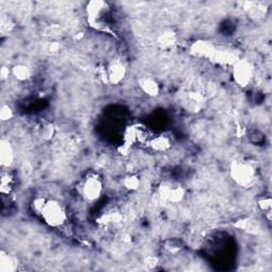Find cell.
<instances>
[{
	"label": "cell",
	"mask_w": 272,
	"mask_h": 272,
	"mask_svg": "<svg viewBox=\"0 0 272 272\" xmlns=\"http://www.w3.org/2000/svg\"><path fill=\"white\" fill-rule=\"evenodd\" d=\"M11 72H12V76L18 80V81L21 82H25V81H28V80L31 78V69H30L27 65H24V64H17V65H14L12 68H11Z\"/></svg>",
	"instance_id": "17"
},
{
	"label": "cell",
	"mask_w": 272,
	"mask_h": 272,
	"mask_svg": "<svg viewBox=\"0 0 272 272\" xmlns=\"http://www.w3.org/2000/svg\"><path fill=\"white\" fill-rule=\"evenodd\" d=\"M10 75H12L11 69H10V68L7 67V66H3L2 69H0V78H2L3 81H5V80H7V79L9 78Z\"/></svg>",
	"instance_id": "27"
},
{
	"label": "cell",
	"mask_w": 272,
	"mask_h": 272,
	"mask_svg": "<svg viewBox=\"0 0 272 272\" xmlns=\"http://www.w3.org/2000/svg\"><path fill=\"white\" fill-rule=\"evenodd\" d=\"M144 264L147 268L149 269H153L158 265V259L155 256H147L144 259Z\"/></svg>",
	"instance_id": "26"
},
{
	"label": "cell",
	"mask_w": 272,
	"mask_h": 272,
	"mask_svg": "<svg viewBox=\"0 0 272 272\" xmlns=\"http://www.w3.org/2000/svg\"><path fill=\"white\" fill-rule=\"evenodd\" d=\"M103 193V182L97 175L87 176L81 185V195L88 202H96Z\"/></svg>",
	"instance_id": "6"
},
{
	"label": "cell",
	"mask_w": 272,
	"mask_h": 272,
	"mask_svg": "<svg viewBox=\"0 0 272 272\" xmlns=\"http://www.w3.org/2000/svg\"><path fill=\"white\" fill-rule=\"evenodd\" d=\"M15 159L14 148L11 142L3 138L0 140V164L3 168H10Z\"/></svg>",
	"instance_id": "11"
},
{
	"label": "cell",
	"mask_w": 272,
	"mask_h": 272,
	"mask_svg": "<svg viewBox=\"0 0 272 272\" xmlns=\"http://www.w3.org/2000/svg\"><path fill=\"white\" fill-rule=\"evenodd\" d=\"M124 186L131 191H134L139 188L140 180L136 175H129L124 179Z\"/></svg>",
	"instance_id": "23"
},
{
	"label": "cell",
	"mask_w": 272,
	"mask_h": 272,
	"mask_svg": "<svg viewBox=\"0 0 272 272\" xmlns=\"http://www.w3.org/2000/svg\"><path fill=\"white\" fill-rule=\"evenodd\" d=\"M216 47L217 46L215 44H213L209 41L199 39V41H196L190 45L189 52L194 57L209 60L211 58V56H213Z\"/></svg>",
	"instance_id": "10"
},
{
	"label": "cell",
	"mask_w": 272,
	"mask_h": 272,
	"mask_svg": "<svg viewBox=\"0 0 272 272\" xmlns=\"http://www.w3.org/2000/svg\"><path fill=\"white\" fill-rule=\"evenodd\" d=\"M13 116L14 112L12 107L9 104H3L0 107V119H2V122H9L13 118Z\"/></svg>",
	"instance_id": "25"
},
{
	"label": "cell",
	"mask_w": 272,
	"mask_h": 272,
	"mask_svg": "<svg viewBox=\"0 0 272 272\" xmlns=\"http://www.w3.org/2000/svg\"><path fill=\"white\" fill-rule=\"evenodd\" d=\"M177 42V34L173 30H165L157 37V44L160 48L168 49L173 47Z\"/></svg>",
	"instance_id": "16"
},
{
	"label": "cell",
	"mask_w": 272,
	"mask_h": 272,
	"mask_svg": "<svg viewBox=\"0 0 272 272\" xmlns=\"http://www.w3.org/2000/svg\"><path fill=\"white\" fill-rule=\"evenodd\" d=\"M257 205L260 210H263L264 213L270 214L271 206H272V199L269 196H263L258 198Z\"/></svg>",
	"instance_id": "24"
},
{
	"label": "cell",
	"mask_w": 272,
	"mask_h": 272,
	"mask_svg": "<svg viewBox=\"0 0 272 272\" xmlns=\"http://www.w3.org/2000/svg\"><path fill=\"white\" fill-rule=\"evenodd\" d=\"M148 145L155 152H166L171 147V139L167 135L160 134L154 137L152 136Z\"/></svg>",
	"instance_id": "14"
},
{
	"label": "cell",
	"mask_w": 272,
	"mask_h": 272,
	"mask_svg": "<svg viewBox=\"0 0 272 272\" xmlns=\"http://www.w3.org/2000/svg\"><path fill=\"white\" fill-rule=\"evenodd\" d=\"M137 144H148L152 138L149 129L144 125H134Z\"/></svg>",
	"instance_id": "20"
},
{
	"label": "cell",
	"mask_w": 272,
	"mask_h": 272,
	"mask_svg": "<svg viewBox=\"0 0 272 272\" xmlns=\"http://www.w3.org/2000/svg\"><path fill=\"white\" fill-rule=\"evenodd\" d=\"M55 132H56L55 126L50 123H45L38 129V134H39V136H41V138L44 140L51 139L55 135Z\"/></svg>",
	"instance_id": "22"
},
{
	"label": "cell",
	"mask_w": 272,
	"mask_h": 272,
	"mask_svg": "<svg viewBox=\"0 0 272 272\" xmlns=\"http://www.w3.org/2000/svg\"><path fill=\"white\" fill-rule=\"evenodd\" d=\"M0 190L3 195H9L12 190V177L9 173H3L0 179Z\"/></svg>",
	"instance_id": "21"
},
{
	"label": "cell",
	"mask_w": 272,
	"mask_h": 272,
	"mask_svg": "<svg viewBox=\"0 0 272 272\" xmlns=\"http://www.w3.org/2000/svg\"><path fill=\"white\" fill-rule=\"evenodd\" d=\"M44 223L51 228H61L67 221L66 209L61 202L56 199H45L43 207L39 211Z\"/></svg>",
	"instance_id": "1"
},
{
	"label": "cell",
	"mask_w": 272,
	"mask_h": 272,
	"mask_svg": "<svg viewBox=\"0 0 272 272\" xmlns=\"http://www.w3.org/2000/svg\"><path fill=\"white\" fill-rule=\"evenodd\" d=\"M239 59H240L239 55L235 51V50H231L229 48L216 47L213 56H211V58L209 59V61L217 65L232 67Z\"/></svg>",
	"instance_id": "9"
},
{
	"label": "cell",
	"mask_w": 272,
	"mask_h": 272,
	"mask_svg": "<svg viewBox=\"0 0 272 272\" xmlns=\"http://www.w3.org/2000/svg\"><path fill=\"white\" fill-rule=\"evenodd\" d=\"M105 70L107 76V83L111 85H117L122 83L127 76V66L118 59L112 60L105 66Z\"/></svg>",
	"instance_id": "7"
},
{
	"label": "cell",
	"mask_w": 272,
	"mask_h": 272,
	"mask_svg": "<svg viewBox=\"0 0 272 272\" xmlns=\"http://www.w3.org/2000/svg\"><path fill=\"white\" fill-rule=\"evenodd\" d=\"M156 196L160 203L177 204L185 198V188L178 183L165 181L159 184Z\"/></svg>",
	"instance_id": "3"
},
{
	"label": "cell",
	"mask_w": 272,
	"mask_h": 272,
	"mask_svg": "<svg viewBox=\"0 0 272 272\" xmlns=\"http://www.w3.org/2000/svg\"><path fill=\"white\" fill-rule=\"evenodd\" d=\"M254 65L247 59H239L232 66V77L234 82L240 87H247L251 84L254 78Z\"/></svg>",
	"instance_id": "4"
},
{
	"label": "cell",
	"mask_w": 272,
	"mask_h": 272,
	"mask_svg": "<svg viewBox=\"0 0 272 272\" xmlns=\"http://www.w3.org/2000/svg\"><path fill=\"white\" fill-rule=\"evenodd\" d=\"M17 268V263L13 256L10 255L5 250L0 252V271L13 272Z\"/></svg>",
	"instance_id": "15"
},
{
	"label": "cell",
	"mask_w": 272,
	"mask_h": 272,
	"mask_svg": "<svg viewBox=\"0 0 272 272\" xmlns=\"http://www.w3.org/2000/svg\"><path fill=\"white\" fill-rule=\"evenodd\" d=\"M234 227H236L238 230L245 231V232H248V233H252V234H256L257 232L259 231V226L257 225L256 221L253 219H250V218L237 220L236 223L234 224Z\"/></svg>",
	"instance_id": "18"
},
{
	"label": "cell",
	"mask_w": 272,
	"mask_h": 272,
	"mask_svg": "<svg viewBox=\"0 0 272 272\" xmlns=\"http://www.w3.org/2000/svg\"><path fill=\"white\" fill-rule=\"evenodd\" d=\"M122 215H120L119 211L117 210H112L107 211V213L103 214L99 217L98 223L102 226H110V225H115L122 221Z\"/></svg>",
	"instance_id": "19"
},
{
	"label": "cell",
	"mask_w": 272,
	"mask_h": 272,
	"mask_svg": "<svg viewBox=\"0 0 272 272\" xmlns=\"http://www.w3.org/2000/svg\"><path fill=\"white\" fill-rule=\"evenodd\" d=\"M205 96L196 90H190L184 94L182 98V105L190 113H199L205 106Z\"/></svg>",
	"instance_id": "8"
},
{
	"label": "cell",
	"mask_w": 272,
	"mask_h": 272,
	"mask_svg": "<svg viewBox=\"0 0 272 272\" xmlns=\"http://www.w3.org/2000/svg\"><path fill=\"white\" fill-rule=\"evenodd\" d=\"M110 11V6L105 2H100V0H94L89 2L86 5V17L88 24L95 29L102 30L105 27L103 23V17Z\"/></svg>",
	"instance_id": "5"
},
{
	"label": "cell",
	"mask_w": 272,
	"mask_h": 272,
	"mask_svg": "<svg viewBox=\"0 0 272 272\" xmlns=\"http://www.w3.org/2000/svg\"><path fill=\"white\" fill-rule=\"evenodd\" d=\"M138 86L149 97H156L159 95V84L155 79L151 77H142L138 79Z\"/></svg>",
	"instance_id": "12"
},
{
	"label": "cell",
	"mask_w": 272,
	"mask_h": 272,
	"mask_svg": "<svg viewBox=\"0 0 272 272\" xmlns=\"http://www.w3.org/2000/svg\"><path fill=\"white\" fill-rule=\"evenodd\" d=\"M245 11L253 19L265 18L268 12V8L264 3L249 2L245 4Z\"/></svg>",
	"instance_id": "13"
},
{
	"label": "cell",
	"mask_w": 272,
	"mask_h": 272,
	"mask_svg": "<svg viewBox=\"0 0 272 272\" xmlns=\"http://www.w3.org/2000/svg\"><path fill=\"white\" fill-rule=\"evenodd\" d=\"M229 174L231 179L240 187H250L256 180L254 166L246 160H233L230 164Z\"/></svg>",
	"instance_id": "2"
}]
</instances>
